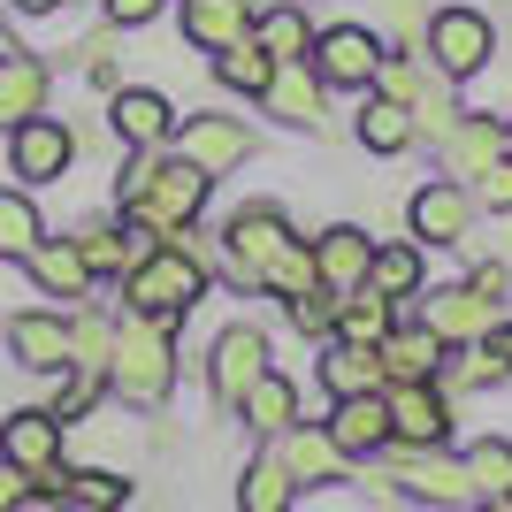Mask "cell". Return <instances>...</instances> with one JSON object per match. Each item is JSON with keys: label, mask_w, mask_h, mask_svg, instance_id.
<instances>
[{"label": "cell", "mask_w": 512, "mask_h": 512, "mask_svg": "<svg viewBox=\"0 0 512 512\" xmlns=\"http://www.w3.org/2000/svg\"><path fill=\"white\" fill-rule=\"evenodd\" d=\"M207 192H214V176H199L176 146H153V153H130L123 161V176H115V214L138 222V230H153V237H176L207 214Z\"/></svg>", "instance_id": "cell-1"}, {"label": "cell", "mask_w": 512, "mask_h": 512, "mask_svg": "<svg viewBox=\"0 0 512 512\" xmlns=\"http://www.w3.org/2000/svg\"><path fill=\"white\" fill-rule=\"evenodd\" d=\"M107 390L123 406L153 413L176 390V321H146V314H115V360H107Z\"/></svg>", "instance_id": "cell-2"}, {"label": "cell", "mask_w": 512, "mask_h": 512, "mask_svg": "<svg viewBox=\"0 0 512 512\" xmlns=\"http://www.w3.org/2000/svg\"><path fill=\"white\" fill-rule=\"evenodd\" d=\"M207 283H214V268L207 260H192L184 245H153L138 268L123 276V314H146V321H184L199 299H207Z\"/></svg>", "instance_id": "cell-3"}, {"label": "cell", "mask_w": 512, "mask_h": 512, "mask_svg": "<svg viewBox=\"0 0 512 512\" xmlns=\"http://www.w3.org/2000/svg\"><path fill=\"white\" fill-rule=\"evenodd\" d=\"M291 245H299L291 214H283L276 199H245V207H230V222H222V276H230L237 291H260V276H268Z\"/></svg>", "instance_id": "cell-4"}, {"label": "cell", "mask_w": 512, "mask_h": 512, "mask_svg": "<svg viewBox=\"0 0 512 512\" xmlns=\"http://www.w3.org/2000/svg\"><path fill=\"white\" fill-rule=\"evenodd\" d=\"M421 62H428V69H444L451 85L482 77V69L497 62V16H490V8H467V0H451V8H428Z\"/></svg>", "instance_id": "cell-5"}, {"label": "cell", "mask_w": 512, "mask_h": 512, "mask_svg": "<svg viewBox=\"0 0 512 512\" xmlns=\"http://www.w3.org/2000/svg\"><path fill=\"white\" fill-rule=\"evenodd\" d=\"M306 62H314V77L329 92H375V77H383V62H390V39L375 23H321Z\"/></svg>", "instance_id": "cell-6"}, {"label": "cell", "mask_w": 512, "mask_h": 512, "mask_svg": "<svg viewBox=\"0 0 512 512\" xmlns=\"http://www.w3.org/2000/svg\"><path fill=\"white\" fill-rule=\"evenodd\" d=\"M390 451H444L451 421H459V390L436 375V383H390Z\"/></svg>", "instance_id": "cell-7"}, {"label": "cell", "mask_w": 512, "mask_h": 512, "mask_svg": "<svg viewBox=\"0 0 512 512\" xmlns=\"http://www.w3.org/2000/svg\"><path fill=\"white\" fill-rule=\"evenodd\" d=\"M413 321H421V329H436V337H444V352H459V344L497 337L505 306H497V299H482V291H474V283L459 276V283H428L421 299H413Z\"/></svg>", "instance_id": "cell-8"}, {"label": "cell", "mask_w": 512, "mask_h": 512, "mask_svg": "<svg viewBox=\"0 0 512 512\" xmlns=\"http://www.w3.org/2000/svg\"><path fill=\"white\" fill-rule=\"evenodd\" d=\"M268 329L260 321H230V329H214V344H207V390H214V406L222 413H237L245 406V390L268 375Z\"/></svg>", "instance_id": "cell-9"}, {"label": "cell", "mask_w": 512, "mask_h": 512, "mask_svg": "<svg viewBox=\"0 0 512 512\" xmlns=\"http://www.w3.org/2000/svg\"><path fill=\"white\" fill-rule=\"evenodd\" d=\"M474 222H482V207H474V192L459 184V176H428L421 192L406 199V230H413V245H428V253L467 245Z\"/></svg>", "instance_id": "cell-10"}, {"label": "cell", "mask_w": 512, "mask_h": 512, "mask_svg": "<svg viewBox=\"0 0 512 512\" xmlns=\"http://www.w3.org/2000/svg\"><path fill=\"white\" fill-rule=\"evenodd\" d=\"M337 92L314 77V62H276V77H268V92H260V115H276L283 130H306V138H337Z\"/></svg>", "instance_id": "cell-11"}, {"label": "cell", "mask_w": 512, "mask_h": 512, "mask_svg": "<svg viewBox=\"0 0 512 512\" xmlns=\"http://www.w3.org/2000/svg\"><path fill=\"white\" fill-rule=\"evenodd\" d=\"M253 146H260L253 123H245V115H222V107H214V115H184V123H176V153H184L199 176H237L245 161H253Z\"/></svg>", "instance_id": "cell-12"}, {"label": "cell", "mask_w": 512, "mask_h": 512, "mask_svg": "<svg viewBox=\"0 0 512 512\" xmlns=\"http://www.w3.org/2000/svg\"><path fill=\"white\" fill-rule=\"evenodd\" d=\"M390 482L406 497H421L428 512H474V482L459 467V451H383Z\"/></svg>", "instance_id": "cell-13"}, {"label": "cell", "mask_w": 512, "mask_h": 512, "mask_svg": "<svg viewBox=\"0 0 512 512\" xmlns=\"http://www.w3.org/2000/svg\"><path fill=\"white\" fill-rule=\"evenodd\" d=\"M69 161H77V130H69L62 115H31V123L8 130V176H16L23 192L69 176Z\"/></svg>", "instance_id": "cell-14"}, {"label": "cell", "mask_w": 512, "mask_h": 512, "mask_svg": "<svg viewBox=\"0 0 512 512\" xmlns=\"http://www.w3.org/2000/svg\"><path fill=\"white\" fill-rule=\"evenodd\" d=\"M268 444L283 451V467H291L299 490H344V482H352V451L329 436V421H291L283 436H268Z\"/></svg>", "instance_id": "cell-15"}, {"label": "cell", "mask_w": 512, "mask_h": 512, "mask_svg": "<svg viewBox=\"0 0 512 512\" xmlns=\"http://www.w3.org/2000/svg\"><path fill=\"white\" fill-rule=\"evenodd\" d=\"M375 245H383V237H367L360 222H329V230H314V237H306V253H314V283L329 291V299H344V291H367Z\"/></svg>", "instance_id": "cell-16"}, {"label": "cell", "mask_w": 512, "mask_h": 512, "mask_svg": "<svg viewBox=\"0 0 512 512\" xmlns=\"http://www.w3.org/2000/svg\"><path fill=\"white\" fill-rule=\"evenodd\" d=\"M176 100L169 92H153V85H123V92H107V130L123 138L130 153H153V146H176Z\"/></svg>", "instance_id": "cell-17"}, {"label": "cell", "mask_w": 512, "mask_h": 512, "mask_svg": "<svg viewBox=\"0 0 512 512\" xmlns=\"http://www.w3.org/2000/svg\"><path fill=\"white\" fill-rule=\"evenodd\" d=\"M490 161H505V115L459 107V123H451V130H444V146H436V176H459V184H474Z\"/></svg>", "instance_id": "cell-18"}, {"label": "cell", "mask_w": 512, "mask_h": 512, "mask_svg": "<svg viewBox=\"0 0 512 512\" xmlns=\"http://www.w3.org/2000/svg\"><path fill=\"white\" fill-rule=\"evenodd\" d=\"M314 375H321V390H329V398H375V390H390L383 352H375V344H352V337L314 344Z\"/></svg>", "instance_id": "cell-19"}, {"label": "cell", "mask_w": 512, "mask_h": 512, "mask_svg": "<svg viewBox=\"0 0 512 512\" xmlns=\"http://www.w3.org/2000/svg\"><path fill=\"white\" fill-rule=\"evenodd\" d=\"M8 352L31 375H62L69 367V314L54 306H31V314H8Z\"/></svg>", "instance_id": "cell-20"}, {"label": "cell", "mask_w": 512, "mask_h": 512, "mask_svg": "<svg viewBox=\"0 0 512 512\" xmlns=\"http://www.w3.org/2000/svg\"><path fill=\"white\" fill-rule=\"evenodd\" d=\"M253 16H260V0H176V23H184V39L199 54H222V46L253 39Z\"/></svg>", "instance_id": "cell-21"}, {"label": "cell", "mask_w": 512, "mask_h": 512, "mask_svg": "<svg viewBox=\"0 0 512 512\" xmlns=\"http://www.w3.org/2000/svg\"><path fill=\"white\" fill-rule=\"evenodd\" d=\"M375 352H383V375H390V383H436V375H444V360H451L444 337H436V329H421L413 314H398V329H390Z\"/></svg>", "instance_id": "cell-22"}, {"label": "cell", "mask_w": 512, "mask_h": 512, "mask_svg": "<svg viewBox=\"0 0 512 512\" xmlns=\"http://www.w3.org/2000/svg\"><path fill=\"white\" fill-rule=\"evenodd\" d=\"M23 268H31V283H39V299H92V268L85 253H77V237H39L31 253H23Z\"/></svg>", "instance_id": "cell-23"}, {"label": "cell", "mask_w": 512, "mask_h": 512, "mask_svg": "<svg viewBox=\"0 0 512 512\" xmlns=\"http://www.w3.org/2000/svg\"><path fill=\"white\" fill-rule=\"evenodd\" d=\"M329 436H337L352 459H383L390 451V398H329Z\"/></svg>", "instance_id": "cell-24"}, {"label": "cell", "mask_w": 512, "mask_h": 512, "mask_svg": "<svg viewBox=\"0 0 512 512\" xmlns=\"http://www.w3.org/2000/svg\"><path fill=\"white\" fill-rule=\"evenodd\" d=\"M0 459H8V467H23V474L54 467V459H62V421H54L46 406L8 413V421H0Z\"/></svg>", "instance_id": "cell-25"}, {"label": "cell", "mask_w": 512, "mask_h": 512, "mask_svg": "<svg viewBox=\"0 0 512 512\" xmlns=\"http://www.w3.org/2000/svg\"><path fill=\"white\" fill-rule=\"evenodd\" d=\"M367 283H375V291H383L398 314H413V299L428 291V245H406V237L375 245V268H367Z\"/></svg>", "instance_id": "cell-26"}, {"label": "cell", "mask_w": 512, "mask_h": 512, "mask_svg": "<svg viewBox=\"0 0 512 512\" xmlns=\"http://www.w3.org/2000/svg\"><path fill=\"white\" fill-rule=\"evenodd\" d=\"M352 130H360V146L375 153V161H398V153L421 146V138H413L406 100H390V92H360V115H352Z\"/></svg>", "instance_id": "cell-27"}, {"label": "cell", "mask_w": 512, "mask_h": 512, "mask_svg": "<svg viewBox=\"0 0 512 512\" xmlns=\"http://www.w3.org/2000/svg\"><path fill=\"white\" fill-rule=\"evenodd\" d=\"M46 92H54V69H46L39 54H8V62H0V130L46 115Z\"/></svg>", "instance_id": "cell-28"}, {"label": "cell", "mask_w": 512, "mask_h": 512, "mask_svg": "<svg viewBox=\"0 0 512 512\" xmlns=\"http://www.w3.org/2000/svg\"><path fill=\"white\" fill-rule=\"evenodd\" d=\"M406 115H413V138H421L428 153L444 146V130L459 123V100H451V77H444V69L413 62V92H406Z\"/></svg>", "instance_id": "cell-29"}, {"label": "cell", "mask_w": 512, "mask_h": 512, "mask_svg": "<svg viewBox=\"0 0 512 512\" xmlns=\"http://www.w3.org/2000/svg\"><path fill=\"white\" fill-rule=\"evenodd\" d=\"M291 497H299V482L283 467V451L260 444L253 459H245V474H237V512H291Z\"/></svg>", "instance_id": "cell-30"}, {"label": "cell", "mask_w": 512, "mask_h": 512, "mask_svg": "<svg viewBox=\"0 0 512 512\" xmlns=\"http://www.w3.org/2000/svg\"><path fill=\"white\" fill-rule=\"evenodd\" d=\"M207 69H214V92H230V100H260L268 77H276V54H268L260 39H237V46H222V54H207Z\"/></svg>", "instance_id": "cell-31"}, {"label": "cell", "mask_w": 512, "mask_h": 512, "mask_svg": "<svg viewBox=\"0 0 512 512\" xmlns=\"http://www.w3.org/2000/svg\"><path fill=\"white\" fill-rule=\"evenodd\" d=\"M237 421L253 428L260 444H268V436H283V428L299 421V383H291L283 367H268V375H260L253 390H245V406H237Z\"/></svg>", "instance_id": "cell-32"}, {"label": "cell", "mask_w": 512, "mask_h": 512, "mask_svg": "<svg viewBox=\"0 0 512 512\" xmlns=\"http://www.w3.org/2000/svg\"><path fill=\"white\" fill-rule=\"evenodd\" d=\"M314 31H321V23L306 16V0H276V8H260V16H253V39L268 46L276 62H306V54H314Z\"/></svg>", "instance_id": "cell-33"}, {"label": "cell", "mask_w": 512, "mask_h": 512, "mask_svg": "<svg viewBox=\"0 0 512 512\" xmlns=\"http://www.w3.org/2000/svg\"><path fill=\"white\" fill-rule=\"evenodd\" d=\"M444 383L451 390H505L512 383V360H505V344L482 337V344H459L444 360Z\"/></svg>", "instance_id": "cell-34"}, {"label": "cell", "mask_w": 512, "mask_h": 512, "mask_svg": "<svg viewBox=\"0 0 512 512\" xmlns=\"http://www.w3.org/2000/svg\"><path fill=\"white\" fill-rule=\"evenodd\" d=\"M390 329H398V306L367 283V291H344L337 299V337H352V344H383Z\"/></svg>", "instance_id": "cell-35"}, {"label": "cell", "mask_w": 512, "mask_h": 512, "mask_svg": "<svg viewBox=\"0 0 512 512\" xmlns=\"http://www.w3.org/2000/svg\"><path fill=\"white\" fill-rule=\"evenodd\" d=\"M459 467H467V482H474V505H482V497H512V436H474V444L459 451Z\"/></svg>", "instance_id": "cell-36"}, {"label": "cell", "mask_w": 512, "mask_h": 512, "mask_svg": "<svg viewBox=\"0 0 512 512\" xmlns=\"http://www.w3.org/2000/svg\"><path fill=\"white\" fill-rule=\"evenodd\" d=\"M46 237V222H39V199L23 192V184H8L0 192V260H23L31 245Z\"/></svg>", "instance_id": "cell-37"}, {"label": "cell", "mask_w": 512, "mask_h": 512, "mask_svg": "<svg viewBox=\"0 0 512 512\" xmlns=\"http://www.w3.org/2000/svg\"><path fill=\"white\" fill-rule=\"evenodd\" d=\"M107 360H115V321H107L100 306H77V314H69V367L107 375Z\"/></svg>", "instance_id": "cell-38"}, {"label": "cell", "mask_w": 512, "mask_h": 512, "mask_svg": "<svg viewBox=\"0 0 512 512\" xmlns=\"http://www.w3.org/2000/svg\"><path fill=\"white\" fill-rule=\"evenodd\" d=\"M100 390H107V375H92V367H62V390H54V406H46V413L69 428V421H85V413L100 406Z\"/></svg>", "instance_id": "cell-39"}, {"label": "cell", "mask_w": 512, "mask_h": 512, "mask_svg": "<svg viewBox=\"0 0 512 512\" xmlns=\"http://www.w3.org/2000/svg\"><path fill=\"white\" fill-rule=\"evenodd\" d=\"M299 291H321V283H314V253H306V237L276 260V268H268V276H260V299H299Z\"/></svg>", "instance_id": "cell-40"}, {"label": "cell", "mask_w": 512, "mask_h": 512, "mask_svg": "<svg viewBox=\"0 0 512 512\" xmlns=\"http://www.w3.org/2000/svg\"><path fill=\"white\" fill-rule=\"evenodd\" d=\"M283 321H291L299 337L329 344L337 337V299H329V291H299V299H283Z\"/></svg>", "instance_id": "cell-41"}, {"label": "cell", "mask_w": 512, "mask_h": 512, "mask_svg": "<svg viewBox=\"0 0 512 512\" xmlns=\"http://www.w3.org/2000/svg\"><path fill=\"white\" fill-rule=\"evenodd\" d=\"M69 497L123 512V505H130V482H123V474H100V467H69Z\"/></svg>", "instance_id": "cell-42"}, {"label": "cell", "mask_w": 512, "mask_h": 512, "mask_svg": "<svg viewBox=\"0 0 512 512\" xmlns=\"http://www.w3.org/2000/svg\"><path fill=\"white\" fill-rule=\"evenodd\" d=\"M467 192H474V207H482V214H512V161H490Z\"/></svg>", "instance_id": "cell-43"}, {"label": "cell", "mask_w": 512, "mask_h": 512, "mask_svg": "<svg viewBox=\"0 0 512 512\" xmlns=\"http://www.w3.org/2000/svg\"><path fill=\"white\" fill-rule=\"evenodd\" d=\"M467 283L482 291V299H497V306L512 314V268H505V260H474V268H467Z\"/></svg>", "instance_id": "cell-44"}, {"label": "cell", "mask_w": 512, "mask_h": 512, "mask_svg": "<svg viewBox=\"0 0 512 512\" xmlns=\"http://www.w3.org/2000/svg\"><path fill=\"white\" fill-rule=\"evenodd\" d=\"M161 8H169V0H100V16L115 23V31H138V23H153Z\"/></svg>", "instance_id": "cell-45"}, {"label": "cell", "mask_w": 512, "mask_h": 512, "mask_svg": "<svg viewBox=\"0 0 512 512\" xmlns=\"http://www.w3.org/2000/svg\"><path fill=\"white\" fill-rule=\"evenodd\" d=\"M23 505H31V474L0 459V512H23Z\"/></svg>", "instance_id": "cell-46"}, {"label": "cell", "mask_w": 512, "mask_h": 512, "mask_svg": "<svg viewBox=\"0 0 512 512\" xmlns=\"http://www.w3.org/2000/svg\"><path fill=\"white\" fill-rule=\"evenodd\" d=\"M0 8H16V16H54L62 0H0Z\"/></svg>", "instance_id": "cell-47"}, {"label": "cell", "mask_w": 512, "mask_h": 512, "mask_svg": "<svg viewBox=\"0 0 512 512\" xmlns=\"http://www.w3.org/2000/svg\"><path fill=\"white\" fill-rule=\"evenodd\" d=\"M8 54H23V46H16V23H8V8H0V62H8Z\"/></svg>", "instance_id": "cell-48"}, {"label": "cell", "mask_w": 512, "mask_h": 512, "mask_svg": "<svg viewBox=\"0 0 512 512\" xmlns=\"http://www.w3.org/2000/svg\"><path fill=\"white\" fill-rule=\"evenodd\" d=\"M46 512H107V505H85V497H62V505H46Z\"/></svg>", "instance_id": "cell-49"}, {"label": "cell", "mask_w": 512, "mask_h": 512, "mask_svg": "<svg viewBox=\"0 0 512 512\" xmlns=\"http://www.w3.org/2000/svg\"><path fill=\"white\" fill-rule=\"evenodd\" d=\"M497 344H505V360H512V314H505V321H497Z\"/></svg>", "instance_id": "cell-50"}, {"label": "cell", "mask_w": 512, "mask_h": 512, "mask_svg": "<svg viewBox=\"0 0 512 512\" xmlns=\"http://www.w3.org/2000/svg\"><path fill=\"white\" fill-rule=\"evenodd\" d=\"M474 512H512V497H482V505H474Z\"/></svg>", "instance_id": "cell-51"}, {"label": "cell", "mask_w": 512, "mask_h": 512, "mask_svg": "<svg viewBox=\"0 0 512 512\" xmlns=\"http://www.w3.org/2000/svg\"><path fill=\"white\" fill-rule=\"evenodd\" d=\"M505 161H512V115H505Z\"/></svg>", "instance_id": "cell-52"}, {"label": "cell", "mask_w": 512, "mask_h": 512, "mask_svg": "<svg viewBox=\"0 0 512 512\" xmlns=\"http://www.w3.org/2000/svg\"><path fill=\"white\" fill-rule=\"evenodd\" d=\"M505 23H512V8H505Z\"/></svg>", "instance_id": "cell-53"}, {"label": "cell", "mask_w": 512, "mask_h": 512, "mask_svg": "<svg viewBox=\"0 0 512 512\" xmlns=\"http://www.w3.org/2000/svg\"><path fill=\"white\" fill-rule=\"evenodd\" d=\"M306 8H314V0H306Z\"/></svg>", "instance_id": "cell-54"}, {"label": "cell", "mask_w": 512, "mask_h": 512, "mask_svg": "<svg viewBox=\"0 0 512 512\" xmlns=\"http://www.w3.org/2000/svg\"><path fill=\"white\" fill-rule=\"evenodd\" d=\"M23 512H31V505H23Z\"/></svg>", "instance_id": "cell-55"}]
</instances>
